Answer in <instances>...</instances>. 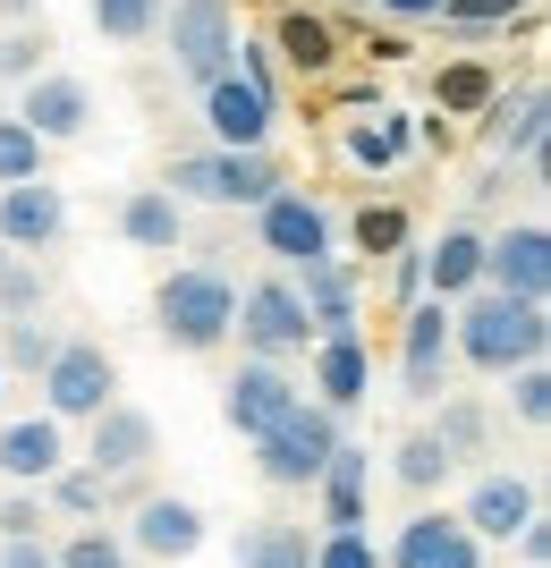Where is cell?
<instances>
[{"mask_svg": "<svg viewBox=\"0 0 551 568\" xmlns=\"http://www.w3.org/2000/svg\"><path fill=\"white\" fill-rule=\"evenodd\" d=\"M238 568H314V535L297 518H255L238 535Z\"/></svg>", "mask_w": 551, "mask_h": 568, "instance_id": "27", "label": "cell"}, {"mask_svg": "<svg viewBox=\"0 0 551 568\" xmlns=\"http://www.w3.org/2000/svg\"><path fill=\"white\" fill-rule=\"evenodd\" d=\"M492 94H501V77L483 69V60H450V69L432 77V119H476Z\"/></svg>", "mask_w": 551, "mask_h": 568, "instance_id": "29", "label": "cell"}, {"mask_svg": "<svg viewBox=\"0 0 551 568\" xmlns=\"http://www.w3.org/2000/svg\"><path fill=\"white\" fill-rule=\"evenodd\" d=\"M450 306H432L416 297L399 314V382H408V399H441V382H450Z\"/></svg>", "mask_w": 551, "mask_h": 568, "instance_id": "14", "label": "cell"}, {"mask_svg": "<svg viewBox=\"0 0 551 568\" xmlns=\"http://www.w3.org/2000/svg\"><path fill=\"white\" fill-rule=\"evenodd\" d=\"M314 568H382L374 535H314Z\"/></svg>", "mask_w": 551, "mask_h": 568, "instance_id": "42", "label": "cell"}, {"mask_svg": "<svg viewBox=\"0 0 551 568\" xmlns=\"http://www.w3.org/2000/svg\"><path fill=\"white\" fill-rule=\"evenodd\" d=\"M229 339H238L255 365H288V356H306L314 348V323H306V306H297V281L272 272V281L238 288V323H229Z\"/></svg>", "mask_w": 551, "mask_h": 568, "instance_id": "5", "label": "cell"}, {"mask_svg": "<svg viewBox=\"0 0 551 568\" xmlns=\"http://www.w3.org/2000/svg\"><path fill=\"white\" fill-rule=\"evenodd\" d=\"M162 34H170V69L204 94L213 77H229V51H238V9H229V0H162Z\"/></svg>", "mask_w": 551, "mask_h": 568, "instance_id": "6", "label": "cell"}, {"mask_svg": "<svg viewBox=\"0 0 551 568\" xmlns=\"http://www.w3.org/2000/svg\"><path fill=\"white\" fill-rule=\"evenodd\" d=\"M43 51H51L43 26H9V34H0V85H34V77H43Z\"/></svg>", "mask_w": 551, "mask_h": 568, "instance_id": "37", "label": "cell"}, {"mask_svg": "<svg viewBox=\"0 0 551 568\" xmlns=\"http://www.w3.org/2000/svg\"><path fill=\"white\" fill-rule=\"evenodd\" d=\"M102 500H111V484L94 467H76V458L43 484V509H60V518H102Z\"/></svg>", "mask_w": 551, "mask_h": 568, "instance_id": "33", "label": "cell"}, {"mask_svg": "<svg viewBox=\"0 0 551 568\" xmlns=\"http://www.w3.org/2000/svg\"><path fill=\"white\" fill-rule=\"evenodd\" d=\"M476 288H483V230L450 221V230L425 246V297L432 306H467Z\"/></svg>", "mask_w": 551, "mask_h": 568, "instance_id": "23", "label": "cell"}, {"mask_svg": "<svg viewBox=\"0 0 551 568\" xmlns=\"http://www.w3.org/2000/svg\"><path fill=\"white\" fill-rule=\"evenodd\" d=\"M264 43H272V60H280L288 77H306V85L339 77V60H348V43H339V26L323 18V9H280V26H272Z\"/></svg>", "mask_w": 551, "mask_h": 568, "instance_id": "19", "label": "cell"}, {"mask_svg": "<svg viewBox=\"0 0 551 568\" xmlns=\"http://www.w3.org/2000/svg\"><path fill=\"white\" fill-rule=\"evenodd\" d=\"M297 407H306V382L288 374V365H255V356H238V374L221 382V425L238 433L246 450H255L280 416H297Z\"/></svg>", "mask_w": 551, "mask_h": 568, "instance_id": "8", "label": "cell"}, {"mask_svg": "<svg viewBox=\"0 0 551 568\" xmlns=\"http://www.w3.org/2000/svg\"><path fill=\"white\" fill-rule=\"evenodd\" d=\"M51 568H127V544L111 526H76L69 544H51Z\"/></svg>", "mask_w": 551, "mask_h": 568, "instance_id": "35", "label": "cell"}, {"mask_svg": "<svg viewBox=\"0 0 551 568\" xmlns=\"http://www.w3.org/2000/svg\"><path fill=\"white\" fill-rule=\"evenodd\" d=\"M297 306H306L314 339H357V263H339V255L306 263L297 272Z\"/></svg>", "mask_w": 551, "mask_h": 568, "instance_id": "22", "label": "cell"}, {"mask_svg": "<svg viewBox=\"0 0 551 568\" xmlns=\"http://www.w3.org/2000/svg\"><path fill=\"white\" fill-rule=\"evenodd\" d=\"M483 288L518 297V306H543L551 297V230L543 221H509L501 237H483Z\"/></svg>", "mask_w": 551, "mask_h": 568, "instance_id": "10", "label": "cell"}, {"mask_svg": "<svg viewBox=\"0 0 551 568\" xmlns=\"http://www.w3.org/2000/svg\"><path fill=\"white\" fill-rule=\"evenodd\" d=\"M120 237L136 246V255H178L187 213H178L162 187H127V195H120Z\"/></svg>", "mask_w": 551, "mask_h": 568, "instance_id": "26", "label": "cell"}, {"mask_svg": "<svg viewBox=\"0 0 551 568\" xmlns=\"http://www.w3.org/2000/svg\"><path fill=\"white\" fill-rule=\"evenodd\" d=\"M543 348H551L543 306H518V297H492V288H476L467 306H450V356L476 365V374H492V382H509L518 365H543Z\"/></svg>", "mask_w": 551, "mask_h": 568, "instance_id": "1", "label": "cell"}, {"mask_svg": "<svg viewBox=\"0 0 551 568\" xmlns=\"http://www.w3.org/2000/svg\"><path fill=\"white\" fill-rule=\"evenodd\" d=\"M339 442H348V433H339V416L331 407H297V416H280V425L264 433V442H255V475H264L272 493H314V475L331 467V450Z\"/></svg>", "mask_w": 551, "mask_h": 568, "instance_id": "4", "label": "cell"}, {"mask_svg": "<svg viewBox=\"0 0 551 568\" xmlns=\"http://www.w3.org/2000/svg\"><path fill=\"white\" fill-rule=\"evenodd\" d=\"M0 314H9V323H34V314H43V272L25 255H9V246H0Z\"/></svg>", "mask_w": 551, "mask_h": 568, "instance_id": "34", "label": "cell"}, {"mask_svg": "<svg viewBox=\"0 0 551 568\" xmlns=\"http://www.w3.org/2000/svg\"><path fill=\"white\" fill-rule=\"evenodd\" d=\"M441 26H458V34H492V26H527V0H441Z\"/></svg>", "mask_w": 551, "mask_h": 568, "instance_id": "40", "label": "cell"}, {"mask_svg": "<svg viewBox=\"0 0 551 568\" xmlns=\"http://www.w3.org/2000/svg\"><path fill=\"white\" fill-rule=\"evenodd\" d=\"M382 568H483V544L458 526V509H416V518L390 535Z\"/></svg>", "mask_w": 551, "mask_h": 568, "instance_id": "16", "label": "cell"}, {"mask_svg": "<svg viewBox=\"0 0 551 568\" xmlns=\"http://www.w3.org/2000/svg\"><path fill=\"white\" fill-rule=\"evenodd\" d=\"M314 493H323V535H365V500H374V450L339 442L331 467L314 475Z\"/></svg>", "mask_w": 551, "mask_h": 568, "instance_id": "24", "label": "cell"}, {"mask_svg": "<svg viewBox=\"0 0 551 568\" xmlns=\"http://www.w3.org/2000/svg\"><path fill=\"white\" fill-rule=\"evenodd\" d=\"M60 467H69V425H51V416H9L0 425V475L9 484L43 493Z\"/></svg>", "mask_w": 551, "mask_h": 568, "instance_id": "21", "label": "cell"}, {"mask_svg": "<svg viewBox=\"0 0 551 568\" xmlns=\"http://www.w3.org/2000/svg\"><path fill=\"white\" fill-rule=\"evenodd\" d=\"M348 230H357V255H399V246H408V213H399V204H357Z\"/></svg>", "mask_w": 551, "mask_h": 568, "instance_id": "38", "label": "cell"}, {"mask_svg": "<svg viewBox=\"0 0 551 568\" xmlns=\"http://www.w3.org/2000/svg\"><path fill=\"white\" fill-rule=\"evenodd\" d=\"M69 237V195L51 179H25V187H0V246L9 255H51Z\"/></svg>", "mask_w": 551, "mask_h": 568, "instance_id": "18", "label": "cell"}, {"mask_svg": "<svg viewBox=\"0 0 551 568\" xmlns=\"http://www.w3.org/2000/svg\"><path fill=\"white\" fill-rule=\"evenodd\" d=\"M509 416L527 433L551 425V365H518V374H509Z\"/></svg>", "mask_w": 551, "mask_h": 568, "instance_id": "39", "label": "cell"}, {"mask_svg": "<svg viewBox=\"0 0 551 568\" xmlns=\"http://www.w3.org/2000/svg\"><path fill=\"white\" fill-rule=\"evenodd\" d=\"M534 518H543V493H534V475H518V467H483L476 484H467V509H458V526H467L476 544H518Z\"/></svg>", "mask_w": 551, "mask_h": 568, "instance_id": "9", "label": "cell"}, {"mask_svg": "<svg viewBox=\"0 0 551 568\" xmlns=\"http://www.w3.org/2000/svg\"><path fill=\"white\" fill-rule=\"evenodd\" d=\"M51 144H34L18 119H0V187H25V179H51Z\"/></svg>", "mask_w": 551, "mask_h": 568, "instance_id": "36", "label": "cell"}, {"mask_svg": "<svg viewBox=\"0 0 551 568\" xmlns=\"http://www.w3.org/2000/svg\"><path fill=\"white\" fill-rule=\"evenodd\" d=\"M0 568H51V535H25V544H0Z\"/></svg>", "mask_w": 551, "mask_h": 568, "instance_id": "44", "label": "cell"}, {"mask_svg": "<svg viewBox=\"0 0 551 568\" xmlns=\"http://www.w3.org/2000/svg\"><path fill=\"white\" fill-rule=\"evenodd\" d=\"M543 85H518V94H492L483 102V144H492V162H534L543 153Z\"/></svg>", "mask_w": 551, "mask_h": 568, "instance_id": "25", "label": "cell"}, {"mask_svg": "<svg viewBox=\"0 0 551 568\" xmlns=\"http://www.w3.org/2000/svg\"><path fill=\"white\" fill-rule=\"evenodd\" d=\"M25 535H51L43 493H9V500H0V544H25Z\"/></svg>", "mask_w": 551, "mask_h": 568, "instance_id": "43", "label": "cell"}, {"mask_svg": "<svg viewBox=\"0 0 551 568\" xmlns=\"http://www.w3.org/2000/svg\"><path fill=\"white\" fill-rule=\"evenodd\" d=\"M425 433L467 467V458L492 450V407H483V399H441V425H425Z\"/></svg>", "mask_w": 551, "mask_h": 568, "instance_id": "30", "label": "cell"}, {"mask_svg": "<svg viewBox=\"0 0 551 568\" xmlns=\"http://www.w3.org/2000/svg\"><path fill=\"white\" fill-rule=\"evenodd\" d=\"M306 382H314V407L348 416V407L374 399V348H365V339H314L306 348Z\"/></svg>", "mask_w": 551, "mask_h": 568, "instance_id": "20", "label": "cell"}, {"mask_svg": "<svg viewBox=\"0 0 551 568\" xmlns=\"http://www.w3.org/2000/svg\"><path fill=\"white\" fill-rule=\"evenodd\" d=\"M390 475H399L408 493H441V484H450V475H458V458L441 450L432 433H408V442H399V458H390Z\"/></svg>", "mask_w": 551, "mask_h": 568, "instance_id": "32", "label": "cell"}, {"mask_svg": "<svg viewBox=\"0 0 551 568\" xmlns=\"http://www.w3.org/2000/svg\"><path fill=\"white\" fill-rule=\"evenodd\" d=\"M9 119H18L34 144H76L85 128H94V85H85V77H69V69H43V77L18 94V111H9Z\"/></svg>", "mask_w": 551, "mask_h": 568, "instance_id": "13", "label": "cell"}, {"mask_svg": "<svg viewBox=\"0 0 551 568\" xmlns=\"http://www.w3.org/2000/svg\"><path fill=\"white\" fill-rule=\"evenodd\" d=\"M288 179H280V162L272 153H178V162L162 170V195L187 213V204H272Z\"/></svg>", "mask_w": 551, "mask_h": 568, "instance_id": "3", "label": "cell"}, {"mask_svg": "<svg viewBox=\"0 0 551 568\" xmlns=\"http://www.w3.org/2000/svg\"><path fill=\"white\" fill-rule=\"evenodd\" d=\"M348 162L357 170H390V162H408V144H416V128L399 111H374V119H348Z\"/></svg>", "mask_w": 551, "mask_h": 568, "instance_id": "28", "label": "cell"}, {"mask_svg": "<svg viewBox=\"0 0 551 568\" xmlns=\"http://www.w3.org/2000/svg\"><path fill=\"white\" fill-rule=\"evenodd\" d=\"M0 18L9 26H43V0H0Z\"/></svg>", "mask_w": 551, "mask_h": 568, "instance_id": "47", "label": "cell"}, {"mask_svg": "<svg viewBox=\"0 0 551 568\" xmlns=\"http://www.w3.org/2000/svg\"><path fill=\"white\" fill-rule=\"evenodd\" d=\"M229 323H238V281H229L221 263H178V272H162V288H153V332L178 356H213L221 339H229Z\"/></svg>", "mask_w": 551, "mask_h": 568, "instance_id": "2", "label": "cell"}, {"mask_svg": "<svg viewBox=\"0 0 551 568\" xmlns=\"http://www.w3.org/2000/svg\"><path fill=\"white\" fill-rule=\"evenodd\" d=\"M280 102H264L246 77H213L204 85V128H213V153H264Z\"/></svg>", "mask_w": 551, "mask_h": 568, "instance_id": "17", "label": "cell"}, {"mask_svg": "<svg viewBox=\"0 0 551 568\" xmlns=\"http://www.w3.org/2000/svg\"><path fill=\"white\" fill-rule=\"evenodd\" d=\"M102 43H153L162 34V0H85Z\"/></svg>", "mask_w": 551, "mask_h": 568, "instance_id": "31", "label": "cell"}, {"mask_svg": "<svg viewBox=\"0 0 551 568\" xmlns=\"http://www.w3.org/2000/svg\"><path fill=\"white\" fill-rule=\"evenodd\" d=\"M153 458H162V425H153L144 407L111 399L94 425H85V458H76V467H94L102 484H127V475H144Z\"/></svg>", "mask_w": 551, "mask_h": 568, "instance_id": "12", "label": "cell"}, {"mask_svg": "<svg viewBox=\"0 0 551 568\" xmlns=\"http://www.w3.org/2000/svg\"><path fill=\"white\" fill-rule=\"evenodd\" d=\"M120 399V365L102 339H60V356L43 365V416L51 425H94Z\"/></svg>", "mask_w": 551, "mask_h": 568, "instance_id": "7", "label": "cell"}, {"mask_svg": "<svg viewBox=\"0 0 551 568\" xmlns=\"http://www.w3.org/2000/svg\"><path fill=\"white\" fill-rule=\"evenodd\" d=\"M518 551H527V568H551V526H543V518H534V526H527V535H518Z\"/></svg>", "mask_w": 551, "mask_h": 568, "instance_id": "46", "label": "cell"}, {"mask_svg": "<svg viewBox=\"0 0 551 568\" xmlns=\"http://www.w3.org/2000/svg\"><path fill=\"white\" fill-rule=\"evenodd\" d=\"M120 544L144 551V560H162V568H178V560H195V551H204V509H195V500H178V493H144Z\"/></svg>", "mask_w": 551, "mask_h": 568, "instance_id": "15", "label": "cell"}, {"mask_svg": "<svg viewBox=\"0 0 551 568\" xmlns=\"http://www.w3.org/2000/svg\"><path fill=\"white\" fill-rule=\"evenodd\" d=\"M255 246H264L272 263H288V272H306V263L331 255V213H323L306 187H280L272 204H255Z\"/></svg>", "mask_w": 551, "mask_h": 568, "instance_id": "11", "label": "cell"}, {"mask_svg": "<svg viewBox=\"0 0 551 568\" xmlns=\"http://www.w3.org/2000/svg\"><path fill=\"white\" fill-rule=\"evenodd\" d=\"M382 18H399V26H425V18H441V0H374Z\"/></svg>", "mask_w": 551, "mask_h": 568, "instance_id": "45", "label": "cell"}, {"mask_svg": "<svg viewBox=\"0 0 551 568\" xmlns=\"http://www.w3.org/2000/svg\"><path fill=\"white\" fill-rule=\"evenodd\" d=\"M0 356H9L18 374H34V382H43V365L60 356V339H51L43 323H9V332H0Z\"/></svg>", "mask_w": 551, "mask_h": 568, "instance_id": "41", "label": "cell"}]
</instances>
